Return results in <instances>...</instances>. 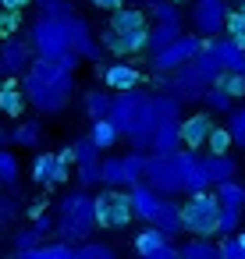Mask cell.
<instances>
[{"instance_id": "cell-44", "label": "cell", "mask_w": 245, "mask_h": 259, "mask_svg": "<svg viewBox=\"0 0 245 259\" xmlns=\"http://www.w3.org/2000/svg\"><path fill=\"white\" fill-rule=\"evenodd\" d=\"M231 146H234V139H231L227 124H224V128L217 124V128L210 132V139H206V149H210V153H231Z\"/></svg>"}, {"instance_id": "cell-24", "label": "cell", "mask_w": 245, "mask_h": 259, "mask_svg": "<svg viewBox=\"0 0 245 259\" xmlns=\"http://www.w3.org/2000/svg\"><path fill=\"white\" fill-rule=\"evenodd\" d=\"M107 29H114V32L149 29V25H146V11H139V8H132V4H125V8H117V11H110V25H107Z\"/></svg>"}, {"instance_id": "cell-1", "label": "cell", "mask_w": 245, "mask_h": 259, "mask_svg": "<svg viewBox=\"0 0 245 259\" xmlns=\"http://www.w3.org/2000/svg\"><path fill=\"white\" fill-rule=\"evenodd\" d=\"M22 89L29 96V107L39 117H57L71 107V100L78 93V78H75V68H68L61 57L57 61L36 57L29 64V71L22 75Z\"/></svg>"}, {"instance_id": "cell-17", "label": "cell", "mask_w": 245, "mask_h": 259, "mask_svg": "<svg viewBox=\"0 0 245 259\" xmlns=\"http://www.w3.org/2000/svg\"><path fill=\"white\" fill-rule=\"evenodd\" d=\"M213 128H217V124H213V114H210V110H199V114L181 117V139H185L188 149H202Z\"/></svg>"}, {"instance_id": "cell-30", "label": "cell", "mask_w": 245, "mask_h": 259, "mask_svg": "<svg viewBox=\"0 0 245 259\" xmlns=\"http://www.w3.org/2000/svg\"><path fill=\"white\" fill-rule=\"evenodd\" d=\"M213 192H217L220 206H231V209H245V181H238V178H227V181L213 185Z\"/></svg>"}, {"instance_id": "cell-54", "label": "cell", "mask_w": 245, "mask_h": 259, "mask_svg": "<svg viewBox=\"0 0 245 259\" xmlns=\"http://www.w3.org/2000/svg\"><path fill=\"white\" fill-rule=\"evenodd\" d=\"M128 4H149V0H128Z\"/></svg>"}, {"instance_id": "cell-46", "label": "cell", "mask_w": 245, "mask_h": 259, "mask_svg": "<svg viewBox=\"0 0 245 259\" xmlns=\"http://www.w3.org/2000/svg\"><path fill=\"white\" fill-rule=\"evenodd\" d=\"M36 245H43V234H39L32 224L15 231V252H29V248H36Z\"/></svg>"}, {"instance_id": "cell-43", "label": "cell", "mask_w": 245, "mask_h": 259, "mask_svg": "<svg viewBox=\"0 0 245 259\" xmlns=\"http://www.w3.org/2000/svg\"><path fill=\"white\" fill-rule=\"evenodd\" d=\"M227 132H231L234 146L245 149V107H234V110L227 114Z\"/></svg>"}, {"instance_id": "cell-6", "label": "cell", "mask_w": 245, "mask_h": 259, "mask_svg": "<svg viewBox=\"0 0 245 259\" xmlns=\"http://www.w3.org/2000/svg\"><path fill=\"white\" fill-rule=\"evenodd\" d=\"M202 47H206V39H202L199 32H181L174 43H167L164 50L149 54V71H153V75H171V71H178L185 61H192Z\"/></svg>"}, {"instance_id": "cell-28", "label": "cell", "mask_w": 245, "mask_h": 259, "mask_svg": "<svg viewBox=\"0 0 245 259\" xmlns=\"http://www.w3.org/2000/svg\"><path fill=\"white\" fill-rule=\"evenodd\" d=\"M78 245H68V241H50V245H36L29 252H18V259H75Z\"/></svg>"}, {"instance_id": "cell-19", "label": "cell", "mask_w": 245, "mask_h": 259, "mask_svg": "<svg viewBox=\"0 0 245 259\" xmlns=\"http://www.w3.org/2000/svg\"><path fill=\"white\" fill-rule=\"evenodd\" d=\"M181 146H185V139H181V117H178V121H164V124L156 128L149 153H160V156H174V153H178Z\"/></svg>"}, {"instance_id": "cell-52", "label": "cell", "mask_w": 245, "mask_h": 259, "mask_svg": "<svg viewBox=\"0 0 245 259\" xmlns=\"http://www.w3.org/2000/svg\"><path fill=\"white\" fill-rule=\"evenodd\" d=\"M8 146H15V128L0 124V149H8Z\"/></svg>"}, {"instance_id": "cell-51", "label": "cell", "mask_w": 245, "mask_h": 259, "mask_svg": "<svg viewBox=\"0 0 245 259\" xmlns=\"http://www.w3.org/2000/svg\"><path fill=\"white\" fill-rule=\"evenodd\" d=\"M89 4L96 11H117V8H125V0H89Z\"/></svg>"}, {"instance_id": "cell-31", "label": "cell", "mask_w": 245, "mask_h": 259, "mask_svg": "<svg viewBox=\"0 0 245 259\" xmlns=\"http://www.w3.org/2000/svg\"><path fill=\"white\" fill-rule=\"evenodd\" d=\"M100 178H103L107 188L128 185V178H125V156H103V160H100Z\"/></svg>"}, {"instance_id": "cell-39", "label": "cell", "mask_w": 245, "mask_h": 259, "mask_svg": "<svg viewBox=\"0 0 245 259\" xmlns=\"http://www.w3.org/2000/svg\"><path fill=\"white\" fill-rule=\"evenodd\" d=\"M75 259H117V252L107 245V241H82L78 245V252H75Z\"/></svg>"}, {"instance_id": "cell-15", "label": "cell", "mask_w": 245, "mask_h": 259, "mask_svg": "<svg viewBox=\"0 0 245 259\" xmlns=\"http://www.w3.org/2000/svg\"><path fill=\"white\" fill-rule=\"evenodd\" d=\"M96 71H100V78H103V85L107 89H114V93H125V89H135L139 85V78H142V71L135 68V64H128V61H114V64H96Z\"/></svg>"}, {"instance_id": "cell-48", "label": "cell", "mask_w": 245, "mask_h": 259, "mask_svg": "<svg viewBox=\"0 0 245 259\" xmlns=\"http://www.w3.org/2000/svg\"><path fill=\"white\" fill-rule=\"evenodd\" d=\"M227 36L245 47V8H238V11L227 15Z\"/></svg>"}, {"instance_id": "cell-36", "label": "cell", "mask_w": 245, "mask_h": 259, "mask_svg": "<svg viewBox=\"0 0 245 259\" xmlns=\"http://www.w3.org/2000/svg\"><path fill=\"white\" fill-rule=\"evenodd\" d=\"M181 255L185 259H220V245H213L210 238H195L192 234V241L181 245Z\"/></svg>"}, {"instance_id": "cell-13", "label": "cell", "mask_w": 245, "mask_h": 259, "mask_svg": "<svg viewBox=\"0 0 245 259\" xmlns=\"http://www.w3.org/2000/svg\"><path fill=\"white\" fill-rule=\"evenodd\" d=\"M68 32H71V50H75L82 61H96V64H100L103 43H100V36L93 32V25H89L82 15H71V18H68Z\"/></svg>"}, {"instance_id": "cell-7", "label": "cell", "mask_w": 245, "mask_h": 259, "mask_svg": "<svg viewBox=\"0 0 245 259\" xmlns=\"http://www.w3.org/2000/svg\"><path fill=\"white\" fill-rule=\"evenodd\" d=\"M146 181H149L164 199L185 195V178H181V167H178V160H174V156L149 153V160H146Z\"/></svg>"}, {"instance_id": "cell-38", "label": "cell", "mask_w": 245, "mask_h": 259, "mask_svg": "<svg viewBox=\"0 0 245 259\" xmlns=\"http://www.w3.org/2000/svg\"><path fill=\"white\" fill-rule=\"evenodd\" d=\"M153 22H181V11L174 0H149V11H146Z\"/></svg>"}, {"instance_id": "cell-57", "label": "cell", "mask_w": 245, "mask_h": 259, "mask_svg": "<svg viewBox=\"0 0 245 259\" xmlns=\"http://www.w3.org/2000/svg\"><path fill=\"white\" fill-rule=\"evenodd\" d=\"M0 192H4V185H0Z\"/></svg>"}, {"instance_id": "cell-56", "label": "cell", "mask_w": 245, "mask_h": 259, "mask_svg": "<svg viewBox=\"0 0 245 259\" xmlns=\"http://www.w3.org/2000/svg\"><path fill=\"white\" fill-rule=\"evenodd\" d=\"M241 241H245V231H241Z\"/></svg>"}, {"instance_id": "cell-27", "label": "cell", "mask_w": 245, "mask_h": 259, "mask_svg": "<svg viewBox=\"0 0 245 259\" xmlns=\"http://www.w3.org/2000/svg\"><path fill=\"white\" fill-rule=\"evenodd\" d=\"M43 139H47L43 121L29 117V121H18V124H15V146H18V149H39Z\"/></svg>"}, {"instance_id": "cell-14", "label": "cell", "mask_w": 245, "mask_h": 259, "mask_svg": "<svg viewBox=\"0 0 245 259\" xmlns=\"http://www.w3.org/2000/svg\"><path fill=\"white\" fill-rule=\"evenodd\" d=\"M100 43H103L107 54L132 57V54H139V50H149V29H135V32H114V29H107V32L100 36Z\"/></svg>"}, {"instance_id": "cell-59", "label": "cell", "mask_w": 245, "mask_h": 259, "mask_svg": "<svg viewBox=\"0 0 245 259\" xmlns=\"http://www.w3.org/2000/svg\"><path fill=\"white\" fill-rule=\"evenodd\" d=\"M178 259H185V255H178Z\"/></svg>"}, {"instance_id": "cell-12", "label": "cell", "mask_w": 245, "mask_h": 259, "mask_svg": "<svg viewBox=\"0 0 245 259\" xmlns=\"http://www.w3.org/2000/svg\"><path fill=\"white\" fill-rule=\"evenodd\" d=\"M174 160H178V167H181V178H185V195H195V192H210V174H206V163H202V156H199V149H188V146H181L178 153H174Z\"/></svg>"}, {"instance_id": "cell-10", "label": "cell", "mask_w": 245, "mask_h": 259, "mask_svg": "<svg viewBox=\"0 0 245 259\" xmlns=\"http://www.w3.org/2000/svg\"><path fill=\"white\" fill-rule=\"evenodd\" d=\"M32 61H36V50L29 36L15 32L8 39H0V71L4 75H25Z\"/></svg>"}, {"instance_id": "cell-3", "label": "cell", "mask_w": 245, "mask_h": 259, "mask_svg": "<svg viewBox=\"0 0 245 259\" xmlns=\"http://www.w3.org/2000/svg\"><path fill=\"white\" fill-rule=\"evenodd\" d=\"M54 217H57V231L54 234L61 241H68V245H82L100 227V220H96V195H89V188H78L75 185L71 192L61 195Z\"/></svg>"}, {"instance_id": "cell-55", "label": "cell", "mask_w": 245, "mask_h": 259, "mask_svg": "<svg viewBox=\"0 0 245 259\" xmlns=\"http://www.w3.org/2000/svg\"><path fill=\"white\" fill-rule=\"evenodd\" d=\"M238 4H241V8H245V0H238Z\"/></svg>"}, {"instance_id": "cell-42", "label": "cell", "mask_w": 245, "mask_h": 259, "mask_svg": "<svg viewBox=\"0 0 245 259\" xmlns=\"http://www.w3.org/2000/svg\"><path fill=\"white\" fill-rule=\"evenodd\" d=\"M217 85H220V89H227L234 100H245V75H241V71H220Z\"/></svg>"}, {"instance_id": "cell-50", "label": "cell", "mask_w": 245, "mask_h": 259, "mask_svg": "<svg viewBox=\"0 0 245 259\" xmlns=\"http://www.w3.org/2000/svg\"><path fill=\"white\" fill-rule=\"evenodd\" d=\"M178 255H181V248H178L174 241H167L160 252H153V255H146V259H178Z\"/></svg>"}, {"instance_id": "cell-41", "label": "cell", "mask_w": 245, "mask_h": 259, "mask_svg": "<svg viewBox=\"0 0 245 259\" xmlns=\"http://www.w3.org/2000/svg\"><path fill=\"white\" fill-rule=\"evenodd\" d=\"M75 185H78V188H96V185H103L100 163H78V167H75Z\"/></svg>"}, {"instance_id": "cell-8", "label": "cell", "mask_w": 245, "mask_h": 259, "mask_svg": "<svg viewBox=\"0 0 245 259\" xmlns=\"http://www.w3.org/2000/svg\"><path fill=\"white\" fill-rule=\"evenodd\" d=\"M96 220H100V227H107V231L128 227V220H135V213H132V195L121 192V188H107V185H103V192L96 195Z\"/></svg>"}, {"instance_id": "cell-49", "label": "cell", "mask_w": 245, "mask_h": 259, "mask_svg": "<svg viewBox=\"0 0 245 259\" xmlns=\"http://www.w3.org/2000/svg\"><path fill=\"white\" fill-rule=\"evenodd\" d=\"M22 29V15L18 11H8V8H0V39H8Z\"/></svg>"}, {"instance_id": "cell-11", "label": "cell", "mask_w": 245, "mask_h": 259, "mask_svg": "<svg viewBox=\"0 0 245 259\" xmlns=\"http://www.w3.org/2000/svg\"><path fill=\"white\" fill-rule=\"evenodd\" d=\"M71 178V163L61 153H36L32 156V181L43 188H61Z\"/></svg>"}, {"instance_id": "cell-58", "label": "cell", "mask_w": 245, "mask_h": 259, "mask_svg": "<svg viewBox=\"0 0 245 259\" xmlns=\"http://www.w3.org/2000/svg\"><path fill=\"white\" fill-rule=\"evenodd\" d=\"M174 4H181V0H174Z\"/></svg>"}, {"instance_id": "cell-37", "label": "cell", "mask_w": 245, "mask_h": 259, "mask_svg": "<svg viewBox=\"0 0 245 259\" xmlns=\"http://www.w3.org/2000/svg\"><path fill=\"white\" fill-rule=\"evenodd\" d=\"M36 11L43 18H71L75 4H71V0H36Z\"/></svg>"}, {"instance_id": "cell-35", "label": "cell", "mask_w": 245, "mask_h": 259, "mask_svg": "<svg viewBox=\"0 0 245 259\" xmlns=\"http://www.w3.org/2000/svg\"><path fill=\"white\" fill-rule=\"evenodd\" d=\"M100 153H103V149H100L89 135H82V139L71 142V163H75V167H78V163H100V160H103Z\"/></svg>"}, {"instance_id": "cell-5", "label": "cell", "mask_w": 245, "mask_h": 259, "mask_svg": "<svg viewBox=\"0 0 245 259\" xmlns=\"http://www.w3.org/2000/svg\"><path fill=\"white\" fill-rule=\"evenodd\" d=\"M181 213H185V231H188V234H195V238H210V234H217L220 199H217V192H195V195L185 199Z\"/></svg>"}, {"instance_id": "cell-33", "label": "cell", "mask_w": 245, "mask_h": 259, "mask_svg": "<svg viewBox=\"0 0 245 259\" xmlns=\"http://www.w3.org/2000/svg\"><path fill=\"white\" fill-rule=\"evenodd\" d=\"M199 103H206L210 114H231V110H234V96H231L227 89H220V85H210Z\"/></svg>"}, {"instance_id": "cell-9", "label": "cell", "mask_w": 245, "mask_h": 259, "mask_svg": "<svg viewBox=\"0 0 245 259\" xmlns=\"http://www.w3.org/2000/svg\"><path fill=\"white\" fill-rule=\"evenodd\" d=\"M227 0H192V11H188V22L192 29L202 36V39H217L224 29H227Z\"/></svg>"}, {"instance_id": "cell-20", "label": "cell", "mask_w": 245, "mask_h": 259, "mask_svg": "<svg viewBox=\"0 0 245 259\" xmlns=\"http://www.w3.org/2000/svg\"><path fill=\"white\" fill-rule=\"evenodd\" d=\"M153 224H156L164 234H171V238L185 234V213H181V202L164 199V202H160V209H156V217H153Z\"/></svg>"}, {"instance_id": "cell-23", "label": "cell", "mask_w": 245, "mask_h": 259, "mask_svg": "<svg viewBox=\"0 0 245 259\" xmlns=\"http://www.w3.org/2000/svg\"><path fill=\"white\" fill-rule=\"evenodd\" d=\"M171 241V234H164L156 224H149V227H142L139 234H135V241H132V248H135V255L139 259H146V255H153V252H160L164 245Z\"/></svg>"}, {"instance_id": "cell-22", "label": "cell", "mask_w": 245, "mask_h": 259, "mask_svg": "<svg viewBox=\"0 0 245 259\" xmlns=\"http://www.w3.org/2000/svg\"><path fill=\"white\" fill-rule=\"evenodd\" d=\"M202 163H206V174H210L213 185H220L227 178H238V160L231 153H206Z\"/></svg>"}, {"instance_id": "cell-26", "label": "cell", "mask_w": 245, "mask_h": 259, "mask_svg": "<svg viewBox=\"0 0 245 259\" xmlns=\"http://www.w3.org/2000/svg\"><path fill=\"white\" fill-rule=\"evenodd\" d=\"M110 103H114V96H110L107 89H86V93H82V110H86L89 121L110 117Z\"/></svg>"}, {"instance_id": "cell-18", "label": "cell", "mask_w": 245, "mask_h": 259, "mask_svg": "<svg viewBox=\"0 0 245 259\" xmlns=\"http://www.w3.org/2000/svg\"><path fill=\"white\" fill-rule=\"evenodd\" d=\"M206 47L213 50V57L220 61L224 71H241L245 75V47L234 43L231 36H217V39H206Z\"/></svg>"}, {"instance_id": "cell-40", "label": "cell", "mask_w": 245, "mask_h": 259, "mask_svg": "<svg viewBox=\"0 0 245 259\" xmlns=\"http://www.w3.org/2000/svg\"><path fill=\"white\" fill-rule=\"evenodd\" d=\"M22 213V202L15 192H0V227H11Z\"/></svg>"}, {"instance_id": "cell-21", "label": "cell", "mask_w": 245, "mask_h": 259, "mask_svg": "<svg viewBox=\"0 0 245 259\" xmlns=\"http://www.w3.org/2000/svg\"><path fill=\"white\" fill-rule=\"evenodd\" d=\"M25 103H29V96H25L22 82H15V78L0 82V114H4V117H18L25 110Z\"/></svg>"}, {"instance_id": "cell-2", "label": "cell", "mask_w": 245, "mask_h": 259, "mask_svg": "<svg viewBox=\"0 0 245 259\" xmlns=\"http://www.w3.org/2000/svg\"><path fill=\"white\" fill-rule=\"evenodd\" d=\"M220 61L213 57V50L210 47H202L192 61H185L178 71H171V75H156V89H167V93H174V96H181L185 103L188 100H202V93L210 89V85H217V78H220Z\"/></svg>"}, {"instance_id": "cell-32", "label": "cell", "mask_w": 245, "mask_h": 259, "mask_svg": "<svg viewBox=\"0 0 245 259\" xmlns=\"http://www.w3.org/2000/svg\"><path fill=\"white\" fill-rule=\"evenodd\" d=\"M18 178H22V160L15 156L11 146H8V149H0V185H4V188H15Z\"/></svg>"}, {"instance_id": "cell-29", "label": "cell", "mask_w": 245, "mask_h": 259, "mask_svg": "<svg viewBox=\"0 0 245 259\" xmlns=\"http://www.w3.org/2000/svg\"><path fill=\"white\" fill-rule=\"evenodd\" d=\"M181 32H185V25H181V22H153V29H149V54L164 50V47H167V43H174Z\"/></svg>"}, {"instance_id": "cell-45", "label": "cell", "mask_w": 245, "mask_h": 259, "mask_svg": "<svg viewBox=\"0 0 245 259\" xmlns=\"http://www.w3.org/2000/svg\"><path fill=\"white\" fill-rule=\"evenodd\" d=\"M238 224H241V209H231V206H220V220H217V234H238Z\"/></svg>"}, {"instance_id": "cell-4", "label": "cell", "mask_w": 245, "mask_h": 259, "mask_svg": "<svg viewBox=\"0 0 245 259\" xmlns=\"http://www.w3.org/2000/svg\"><path fill=\"white\" fill-rule=\"evenodd\" d=\"M29 39H32V50L36 57H47V61H57L71 50V32H68V18H36L29 25Z\"/></svg>"}, {"instance_id": "cell-53", "label": "cell", "mask_w": 245, "mask_h": 259, "mask_svg": "<svg viewBox=\"0 0 245 259\" xmlns=\"http://www.w3.org/2000/svg\"><path fill=\"white\" fill-rule=\"evenodd\" d=\"M29 4H36V0H0V8H8V11H25Z\"/></svg>"}, {"instance_id": "cell-34", "label": "cell", "mask_w": 245, "mask_h": 259, "mask_svg": "<svg viewBox=\"0 0 245 259\" xmlns=\"http://www.w3.org/2000/svg\"><path fill=\"white\" fill-rule=\"evenodd\" d=\"M146 160H149L146 149H128V153H125V178H128V188L139 185V181H146Z\"/></svg>"}, {"instance_id": "cell-25", "label": "cell", "mask_w": 245, "mask_h": 259, "mask_svg": "<svg viewBox=\"0 0 245 259\" xmlns=\"http://www.w3.org/2000/svg\"><path fill=\"white\" fill-rule=\"evenodd\" d=\"M86 135H89V139H93L103 153H107V149H114V146H117L121 128H117L110 117H96V121H89V132H86Z\"/></svg>"}, {"instance_id": "cell-47", "label": "cell", "mask_w": 245, "mask_h": 259, "mask_svg": "<svg viewBox=\"0 0 245 259\" xmlns=\"http://www.w3.org/2000/svg\"><path fill=\"white\" fill-rule=\"evenodd\" d=\"M220 259H245V241L241 234H227L220 241Z\"/></svg>"}, {"instance_id": "cell-16", "label": "cell", "mask_w": 245, "mask_h": 259, "mask_svg": "<svg viewBox=\"0 0 245 259\" xmlns=\"http://www.w3.org/2000/svg\"><path fill=\"white\" fill-rule=\"evenodd\" d=\"M128 195H132V213H135V220H146V224H153V217H156V209H160V202H164V195L149 185V181H139V185H132L128 188Z\"/></svg>"}]
</instances>
